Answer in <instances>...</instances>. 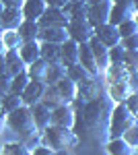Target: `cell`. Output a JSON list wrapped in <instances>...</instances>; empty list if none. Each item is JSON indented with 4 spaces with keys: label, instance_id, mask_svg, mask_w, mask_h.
<instances>
[{
    "label": "cell",
    "instance_id": "52",
    "mask_svg": "<svg viewBox=\"0 0 138 155\" xmlns=\"http://www.w3.org/2000/svg\"><path fill=\"white\" fill-rule=\"evenodd\" d=\"M132 6H134V11H138V0H132Z\"/></svg>",
    "mask_w": 138,
    "mask_h": 155
},
{
    "label": "cell",
    "instance_id": "59",
    "mask_svg": "<svg viewBox=\"0 0 138 155\" xmlns=\"http://www.w3.org/2000/svg\"><path fill=\"white\" fill-rule=\"evenodd\" d=\"M136 153H138V147H136Z\"/></svg>",
    "mask_w": 138,
    "mask_h": 155
},
{
    "label": "cell",
    "instance_id": "35",
    "mask_svg": "<svg viewBox=\"0 0 138 155\" xmlns=\"http://www.w3.org/2000/svg\"><path fill=\"white\" fill-rule=\"evenodd\" d=\"M21 106H25V104H23V99H21V95H17V93H6V95L2 97V114L4 116Z\"/></svg>",
    "mask_w": 138,
    "mask_h": 155
},
{
    "label": "cell",
    "instance_id": "24",
    "mask_svg": "<svg viewBox=\"0 0 138 155\" xmlns=\"http://www.w3.org/2000/svg\"><path fill=\"white\" fill-rule=\"evenodd\" d=\"M105 149H107L109 155H134L136 153V149L130 143H126L122 137H120V139H109V141L105 143Z\"/></svg>",
    "mask_w": 138,
    "mask_h": 155
},
{
    "label": "cell",
    "instance_id": "50",
    "mask_svg": "<svg viewBox=\"0 0 138 155\" xmlns=\"http://www.w3.org/2000/svg\"><path fill=\"white\" fill-rule=\"evenodd\" d=\"M4 126H6V120H4V116H0V134L4 130Z\"/></svg>",
    "mask_w": 138,
    "mask_h": 155
},
{
    "label": "cell",
    "instance_id": "19",
    "mask_svg": "<svg viewBox=\"0 0 138 155\" xmlns=\"http://www.w3.org/2000/svg\"><path fill=\"white\" fill-rule=\"evenodd\" d=\"M47 4L46 0H25L21 11H23V17L29 19V21H39V17L46 12Z\"/></svg>",
    "mask_w": 138,
    "mask_h": 155
},
{
    "label": "cell",
    "instance_id": "26",
    "mask_svg": "<svg viewBox=\"0 0 138 155\" xmlns=\"http://www.w3.org/2000/svg\"><path fill=\"white\" fill-rule=\"evenodd\" d=\"M76 62H79V44L68 37L62 44V64L64 66H72Z\"/></svg>",
    "mask_w": 138,
    "mask_h": 155
},
{
    "label": "cell",
    "instance_id": "57",
    "mask_svg": "<svg viewBox=\"0 0 138 155\" xmlns=\"http://www.w3.org/2000/svg\"><path fill=\"white\" fill-rule=\"evenodd\" d=\"M2 31H4V29H2V27H0V35H2Z\"/></svg>",
    "mask_w": 138,
    "mask_h": 155
},
{
    "label": "cell",
    "instance_id": "31",
    "mask_svg": "<svg viewBox=\"0 0 138 155\" xmlns=\"http://www.w3.org/2000/svg\"><path fill=\"white\" fill-rule=\"evenodd\" d=\"M66 77V66L62 62H52L47 66V74H46V85H56L60 79Z\"/></svg>",
    "mask_w": 138,
    "mask_h": 155
},
{
    "label": "cell",
    "instance_id": "16",
    "mask_svg": "<svg viewBox=\"0 0 138 155\" xmlns=\"http://www.w3.org/2000/svg\"><path fill=\"white\" fill-rule=\"evenodd\" d=\"M4 60H6V77H11V79L17 77L19 72L27 71V64L19 56V50H6L4 52Z\"/></svg>",
    "mask_w": 138,
    "mask_h": 155
},
{
    "label": "cell",
    "instance_id": "34",
    "mask_svg": "<svg viewBox=\"0 0 138 155\" xmlns=\"http://www.w3.org/2000/svg\"><path fill=\"white\" fill-rule=\"evenodd\" d=\"M0 155H33V151L19 141V143H6L0 149Z\"/></svg>",
    "mask_w": 138,
    "mask_h": 155
},
{
    "label": "cell",
    "instance_id": "15",
    "mask_svg": "<svg viewBox=\"0 0 138 155\" xmlns=\"http://www.w3.org/2000/svg\"><path fill=\"white\" fill-rule=\"evenodd\" d=\"M89 46H91L93 56H95V60H97V68H99V72L105 71V68L109 66V48H107L105 44H101L95 35L89 39Z\"/></svg>",
    "mask_w": 138,
    "mask_h": 155
},
{
    "label": "cell",
    "instance_id": "48",
    "mask_svg": "<svg viewBox=\"0 0 138 155\" xmlns=\"http://www.w3.org/2000/svg\"><path fill=\"white\" fill-rule=\"evenodd\" d=\"M0 74H6V60H4V54H0Z\"/></svg>",
    "mask_w": 138,
    "mask_h": 155
},
{
    "label": "cell",
    "instance_id": "30",
    "mask_svg": "<svg viewBox=\"0 0 138 155\" xmlns=\"http://www.w3.org/2000/svg\"><path fill=\"white\" fill-rule=\"evenodd\" d=\"M39 101H43L50 110H54V107H58V106H64V99L60 97V93L56 91L54 85H46V91H43V95H41Z\"/></svg>",
    "mask_w": 138,
    "mask_h": 155
},
{
    "label": "cell",
    "instance_id": "45",
    "mask_svg": "<svg viewBox=\"0 0 138 155\" xmlns=\"http://www.w3.org/2000/svg\"><path fill=\"white\" fill-rule=\"evenodd\" d=\"M25 0H0L2 6H14V8H21Z\"/></svg>",
    "mask_w": 138,
    "mask_h": 155
},
{
    "label": "cell",
    "instance_id": "47",
    "mask_svg": "<svg viewBox=\"0 0 138 155\" xmlns=\"http://www.w3.org/2000/svg\"><path fill=\"white\" fill-rule=\"evenodd\" d=\"M66 2H68V0H46L47 6H56V8H62Z\"/></svg>",
    "mask_w": 138,
    "mask_h": 155
},
{
    "label": "cell",
    "instance_id": "38",
    "mask_svg": "<svg viewBox=\"0 0 138 155\" xmlns=\"http://www.w3.org/2000/svg\"><path fill=\"white\" fill-rule=\"evenodd\" d=\"M117 31H120V37H128V35H134L138 33V25L134 19H128L122 25H117Z\"/></svg>",
    "mask_w": 138,
    "mask_h": 155
},
{
    "label": "cell",
    "instance_id": "29",
    "mask_svg": "<svg viewBox=\"0 0 138 155\" xmlns=\"http://www.w3.org/2000/svg\"><path fill=\"white\" fill-rule=\"evenodd\" d=\"M17 31H19V35H21L23 41H33V39H37V35H39V23H37V21L25 19L23 23L19 25Z\"/></svg>",
    "mask_w": 138,
    "mask_h": 155
},
{
    "label": "cell",
    "instance_id": "25",
    "mask_svg": "<svg viewBox=\"0 0 138 155\" xmlns=\"http://www.w3.org/2000/svg\"><path fill=\"white\" fill-rule=\"evenodd\" d=\"M39 52L46 62H62V46L60 44H50V41H39Z\"/></svg>",
    "mask_w": 138,
    "mask_h": 155
},
{
    "label": "cell",
    "instance_id": "42",
    "mask_svg": "<svg viewBox=\"0 0 138 155\" xmlns=\"http://www.w3.org/2000/svg\"><path fill=\"white\" fill-rule=\"evenodd\" d=\"M124 50H138V33L134 35H128V37H122V41H120Z\"/></svg>",
    "mask_w": 138,
    "mask_h": 155
},
{
    "label": "cell",
    "instance_id": "28",
    "mask_svg": "<svg viewBox=\"0 0 138 155\" xmlns=\"http://www.w3.org/2000/svg\"><path fill=\"white\" fill-rule=\"evenodd\" d=\"M47 66H50V62H46L43 58L35 60L33 64L27 66V74H29V79H31V81H39V83H46Z\"/></svg>",
    "mask_w": 138,
    "mask_h": 155
},
{
    "label": "cell",
    "instance_id": "12",
    "mask_svg": "<svg viewBox=\"0 0 138 155\" xmlns=\"http://www.w3.org/2000/svg\"><path fill=\"white\" fill-rule=\"evenodd\" d=\"M31 107V114H33V120H35V126H37V130L43 132L52 124V110L43 104V101H35Z\"/></svg>",
    "mask_w": 138,
    "mask_h": 155
},
{
    "label": "cell",
    "instance_id": "49",
    "mask_svg": "<svg viewBox=\"0 0 138 155\" xmlns=\"http://www.w3.org/2000/svg\"><path fill=\"white\" fill-rule=\"evenodd\" d=\"M114 4H122V6H132V0H111Z\"/></svg>",
    "mask_w": 138,
    "mask_h": 155
},
{
    "label": "cell",
    "instance_id": "10",
    "mask_svg": "<svg viewBox=\"0 0 138 155\" xmlns=\"http://www.w3.org/2000/svg\"><path fill=\"white\" fill-rule=\"evenodd\" d=\"M25 21L23 11L14 6H2L0 11V27L2 29H19V25Z\"/></svg>",
    "mask_w": 138,
    "mask_h": 155
},
{
    "label": "cell",
    "instance_id": "4",
    "mask_svg": "<svg viewBox=\"0 0 138 155\" xmlns=\"http://www.w3.org/2000/svg\"><path fill=\"white\" fill-rule=\"evenodd\" d=\"M136 122V118L130 114L126 104H114L111 110V118H109V139H120L124 137V132Z\"/></svg>",
    "mask_w": 138,
    "mask_h": 155
},
{
    "label": "cell",
    "instance_id": "46",
    "mask_svg": "<svg viewBox=\"0 0 138 155\" xmlns=\"http://www.w3.org/2000/svg\"><path fill=\"white\" fill-rule=\"evenodd\" d=\"M130 87H132V93H138V74L136 72L130 77Z\"/></svg>",
    "mask_w": 138,
    "mask_h": 155
},
{
    "label": "cell",
    "instance_id": "39",
    "mask_svg": "<svg viewBox=\"0 0 138 155\" xmlns=\"http://www.w3.org/2000/svg\"><path fill=\"white\" fill-rule=\"evenodd\" d=\"M124 64H126V68L132 72V74L136 72V68H138V50H126Z\"/></svg>",
    "mask_w": 138,
    "mask_h": 155
},
{
    "label": "cell",
    "instance_id": "11",
    "mask_svg": "<svg viewBox=\"0 0 138 155\" xmlns=\"http://www.w3.org/2000/svg\"><path fill=\"white\" fill-rule=\"evenodd\" d=\"M52 124L54 126H64V128H72L74 126V107L64 104L52 110Z\"/></svg>",
    "mask_w": 138,
    "mask_h": 155
},
{
    "label": "cell",
    "instance_id": "6",
    "mask_svg": "<svg viewBox=\"0 0 138 155\" xmlns=\"http://www.w3.org/2000/svg\"><path fill=\"white\" fill-rule=\"evenodd\" d=\"M66 31H68V37L74 39L76 44H87L95 35V27L87 19H72V21H68Z\"/></svg>",
    "mask_w": 138,
    "mask_h": 155
},
{
    "label": "cell",
    "instance_id": "22",
    "mask_svg": "<svg viewBox=\"0 0 138 155\" xmlns=\"http://www.w3.org/2000/svg\"><path fill=\"white\" fill-rule=\"evenodd\" d=\"M19 56L23 58V62L29 66L33 64L35 60L41 58V52H39V41L33 39V41H23V46L19 48Z\"/></svg>",
    "mask_w": 138,
    "mask_h": 155
},
{
    "label": "cell",
    "instance_id": "54",
    "mask_svg": "<svg viewBox=\"0 0 138 155\" xmlns=\"http://www.w3.org/2000/svg\"><path fill=\"white\" fill-rule=\"evenodd\" d=\"M0 116H4V114H2V99H0Z\"/></svg>",
    "mask_w": 138,
    "mask_h": 155
},
{
    "label": "cell",
    "instance_id": "41",
    "mask_svg": "<svg viewBox=\"0 0 138 155\" xmlns=\"http://www.w3.org/2000/svg\"><path fill=\"white\" fill-rule=\"evenodd\" d=\"M124 104H126V107L130 110V114L138 120V93H130V97H128Z\"/></svg>",
    "mask_w": 138,
    "mask_h": 155
},
{
    "label": "cell",
    "instance_id": "58",
    "mask_svg": "<svg viewBox=\"0 0 138 155\" xmlns=\"http://www.w3.org/2000/svg\"><path fill=\"white\" fill-rule=\"evenodd\" d=\"M0 11H2V4H0Z\"/></svg>",
    "mask_w": 138,
    "mask_h": 155
},
{
    "label": "cell",
    "instance_id": "43",
    "mask_svg": "<svg viewBox=\"0 0 138 155\" xmlns=\"http://www.w3.org/2000/svg\"><path fill=\"white\" fill-rule=\"evenodd\" d=\"M6 93H11V77L0 74V99L6 95Z\"/></svg>",
    "mask_w": 138,
    "mask_h": 155
},
{
    "label": "cell",
    "instance_id": "37",
    "mask_svg": "<svg viewBox=\"0 0 138 155\" xmlns=\"http://www.w3.org/2000/svg\"><path fill=\"white\" fill-rule=\"evenodd\" d=\"M124 56H126V50L122 44L109 48V64H124Z\"/></svg>",
    "mask_w": 138,
    "mask_h": 155
},
{
    "label": "cell",
    "instance_id": "60",
    "mask_svg": "<svg viewBox=\"0 0 138 155\" xmlns=\"http://www.w3.org/2000/svg\"><path fill=\"white\" fill-rule=\"evenodd\" d=\"M136 74H138V68H136Z\"/></svg>",
    "mask_w": 138,
    "mask_h": 155
},
{
    "label": "cell",
    "instance_id": "61",
    "mask_svg": "<svg viewBox=\"0 0 138 155\" xmlns=\"http://www.w3.org/2000/svg\"><path fill=\"white\" fill-rule=\"evenodd\" d=\"M134 155H138V153H134Z\"/></svg>",
    "mask_w": 138,
    "mask_h": 155
},
{
    "label": "cell",
    "instance_id": "20",
    "mask_svg": "<svg viewBox=\"0 0 138 155\" xmlns=\"http://www.w3.org/2000/svg\"><path fill=\"white\" fill-rule=\"evenodd\" d=\"M56 91L60 93V97L64 99V104H72L74 99H76V83L72 81V79H68V77H64V79H60L56 85Z\"/></svg>",
    "mask_w": 138,
    "mask_h": 155
},
{
    "label": "cell",
    "instance_id": "27",
    "mask_svg": "<svg viewBox=\"0 0 138 155\" xmlns=\"http://www.w3.org/2000/svg\"><path fill=\"white\" fill-rule=\"evenodd\" d=\"M87 2H72L68 0L64 6H62V12L66 15V19L72 21V19H87Z\"/></svg>",
    "mask_w": 138,
    "mask_h": 155
},
{
    "label": "cell",
    "instance_id": "53",
    "mask_svg": "<svg viewBox=\"0 0 138 155\" xmlns=\"http://www.w3.org/2000/svg\"><path fill=\"white\" fill-rule=\"evenodd\" d=\"M95 2H101V0H87V4H95Z\"/></svg>",
    "mask_w": 138,
    "mask_h": 155
},
{
    "label": "cell",
    "instance_id": "7",
    "mask_svg": "<svg viewBox=\"0 0 138 155\" xmlns=\"http://www.w3.org/2000/svg\"><path fill=\"white\" fill-rule=\"evenodd\" d=\"M114 2L111 0H101V2H95L87 6V21L93 27H99L103 23H109V12H111Z\"/></svg>",
    "mask_w": 138,
    "mask_h": 155
},
{
    "label": "cell",
    "instance_id": "21",
    "mask_svg": "<svg viewBox=\"0 0 138 155\" xmlns=\"http://www.w3.org/2000/svg\"><path fill=\"white\" fill-rule=\"evenodd\" d=\"M132 93V87H130V81L128 83H114L107 85V95L114 104H124Z\"/></svg>",
    "mask_w": 138,
    "mask_h": 155
},
{
    "label": "cell",
    "instance_id": "36",
    "mask_svg": "<svg viewBox=\"0 0 138 155\" xmlns=\"http://www.w3.org/2000/svg\"><path fill=\"white\" fill-rule=\"evenodd\" d=\"M29 74H27V71L25 72H19L17 77H12L11 79V93H17V95H21L25 91V87L29 85Z\"/></svg>",
    "mask_w": 138,
    "mask_h": 155
},
{
    "label": "cell",
    "instance_id": "5",
    "mask_svg": "<svg viewBox=\"0 0 138 155\" xmlns=\"http://www.w3.org/2000/svg\"><path fill=\"white\" fill-rule=\"evenodd\" d=\"M101 93H105L103 87L99 85V81L91 77V79H87V81H81V83H76V99L70 104V106H81V104H87V101H91L95 97H99Z\"/></svg>",
    "mask_w": 138,
    "mask_h": 155
},
{
    "label": "cell",
    "instance_id": "13",
    "mask_svg": "<svg viewBox=\"0 0 138 155\" xmlns=\"http://www.w3.org/2000/svg\"><path fill=\"white\" fill-rule=\"evenodd\" d=\"M68 39L66 27H39V35L37 41H50V44H64Z\"/></svg>",
    "mask_w": 138,
    "mask_h": 155
},
{
    "label": "cell",
    "instance_id": "44",
    "mask_svg": "<svg viewBox=\"0 0 138 155\" xmlns=\"http://www.w3.org/2000/svg\"><path fill=\"white\" fill-rule=\"evenodd\" d=\"M33 155H60V153L54 151V149H50V147H46V145H37L33 149Z\"/></svg>",
    "mask_w": 138,
    "mask_h": 155
},
{
    "label": "cell",
    "instance_id": "17",
    "mask_svg": "<svg viewBox=\"0 0 138 155\" xmlns=\"http://www.w3.org/2000/svg\"><path fill=\"white\" fill-rule=\"evenodd\" d=\"M79 64H82L93 77L99 74L97 60H95V56H93V50H91V46H89V41H87V44H79Z\"/></svg>",
    "mask_w": 138,
    "mask_h": 155
},
{
    "label": "cell",
    "instance_id": "18",
    "mask_svg": "<svg viewBox=\"0 0 138 155\" xmlns=\"http://www.w3.org/2000/svg\"><path fill=\"white\" fill-rule=\"evenodd\" d=\"M46 91V83H39V81H29V85L25 87V91L21 93V99H23L25 106H33L35 101H39L41 95Z\"/></svg>",
    "mask_w": 138,
    "mask_h": 155
},
{
    "label": "cell",
    "instance_id": "9",
    "mask_svg": "<svg viewBox=\"0 0 138 155\" xmlns=\"http://www.w3.org/2000/svg\"><path fill=\"white\" fill-rule=\"evenodd\" d=\"M95 37H97L101 44H105L107 48H114V46H117V44L122 41L117 27L111 25V23H103V25H99V27H95Z\"/></svg>",
    "mask_w": 138,
    "mask_h": 155
},
{
    "label": "cell",
    "instance_id": "1",
    "mask_svg": "<svg viewBox=\"0 0 138 155\" xmlns=\"http://www.w3.org/2000/svg\"><path fill=\"white\" fill-rule=\"evenodd\" d=\"M74 107V126L72 130L79 137V141H91V143H101L109 141V118L114 101L109 99L107 93H101L87 104Z\"/></svg>",
    "mask_w": 138,
    "mask_h": 155
},
{
    "label": "cell",
    "instance_id": "55",
    "mask_svg": "<svg viewBox=\"0 0 138 155\" xmlns=\"http://www.w3.org/2000/svg\"><path fill=\"white\" fill-rule=\"evenodd\" d=\"M134 21H136V25H138V11H136V15H134Z\"/></svg>",
    "mask_w": 138,
    "mask_h": 155
},
{
    "label": "cell",
    "instance_id": "40",
    "mask_svg": "<svg viewBox=\"0 0 138 155\" xmlns=\"http://www.w3.org/2000/svg\"><path fill=\"white\" fill-rule=\"evenodd\" d=\"M122 139H124L126 143H130L134 149H136V147H138V120L132 124V126H130V128H128L126 132H124V137H122Z\"/></svg>",
    "mask_w": 138,
    "mask_h": 155
},
{
    "label": "cell",
    "instance_id": "33",
    "mask_svg": "<svg viewBox=\"0 0 138 155\" xmlns=\"http://www.w3.org/2000/svg\"><path fill=\"white\" fill-rule=\"evenodd\" d=\"M66 77H68V79H72L74 83H81V81L91 79L93 74L87 71L82 64H79V62H76V64H72V66H66Z\"/></svg>",
    "mask_w": 138,
    "mask_h": 155
},
{
    "label": "cell",
    "instance_id": "56",
    "mask_svg": "<svg viewBox=\"0 0 138 155\" xmlns=\"http://www.w3.org/2000/svg\"><path fill=\"white\" fill-rule=\"evenodd\" d=\"M72 2H87V0H72Z\"/></svg>",
    "mask_w": 138,
    "mask_h": 155
},
{
    "label": "cell",
    "instance_id": "2",
    "mask_svg": "<svg viewBox=\"0 0 138 155\" xmlns=\"http://www.w3.org/2000/svg\"><path fill=\"white\" fill-rule=\"evenodd\" d=\"M6 126L11 128L14 134L21 137V141H27V139H33L37 137V126H35V120H33V114H31V107L29 106H21L17 110L8 112L6 116Z\"/></svg>",
    "mask_w": 138,
    "mask_h": 155
},
{
    "label": "cell",
    "instance_id": "51",
    "mask_svg": "<svg viewBox=\"0 0 138 155\" xmlns=\"http://www.w3.org/2000/svg\"><path fill=\"white\" fill-rule=\"evenodd\" d=\"M6 52V48H4V44H2V37H0V54H4Z\"/></svg>",
    "mask_w": 138,
    "mask_h": 155
},
{
    "label": "cell",
    "instance_id": "8",
    "mask_svg": "<svg viewBox=\"0 0 138 155\" xmlns=\"http://www.w3.org/2000/svg\"><path fill=\"white\" fill-rule=\"evenodd\" d=\"M39 27H68V19L66 15L62 12V8L56 6H47L46 12L39 17Z\"/></svg>",
    "mask_w": 138,
    "mask_h": 155
},
{
    "label": "cell",
    "instance_id": "3",
    "mask_svg": "<svg viewBox=\"0 0 138 155\" xmlns=\"http://www.w3.org/2000/svg\"><path fill=\"white\" fill-rule=\"evenodd\" d=\"M41 145H46L50 149H54L58 153L72 149L79 145V137L74 134L72 128H64V126H54L50 124L46 130L41 132Z\"/></svg>",
    "mask_w": 138,
    "mask_h": 155
},
{
    "label": "cell",
    "instance_id": "32",
    "mask_svg": "<svg viewBox=\"0 0 138 155\" xmlns=\"http://www.w3.org/2000/svg\"><path fill=\"white\" fill-rule=\"evenodd\" d=\"M0 37H2V44H4L6 50H19L23 46V39H21V35H19L17 29H4Z\"/></svg>",
    "mask_w": 138,
    "mask_h": 155
},
{
    "label": "cell",
    "instance_id": "23",
    "mask_svg": "<svg viewBox=\"0 0 138 155\" xmlns=\"http://www.w3.org/2000/svg\"><path fill=\"white\" fill-rule=\"evenodd\" d=\"M134 15H136L134 6L114 4V6H111V12H109V23L117 27V25H122L124 21H128V19H134Z\"/></svg>",
    "mask_w": 138,
    "mask_h": 155
},
{
    "label": "cell",
    "instance_id": "14",
    "mask_svg": "<svg viewBox=\"0 0 138 155\" xmlns=\"http://www.w3.org/2000/svg\"><path fill=\"white\" fill-rule=\"evenodd\" d=\"M105 83L107 85H114V83H128L132 72L126 68V64H109L105 68Z\"/></svg>",
    "mask_w": 138,
    "mask_h": 155
}]
</instances>
